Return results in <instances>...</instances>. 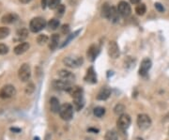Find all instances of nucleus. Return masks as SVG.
I'll use <instances>...</instances> for the list:
<instances>
[{"instance_id":"30","label":"nucleus","mask_w":169,"mask_h":140,"mask_svg":"<svg viewBox=\"0 0 169 140\" xmlns=\"http://www.w3.org/2000/svg\"><path fill=\"white\" fill-rule=\"evenodd\" d=\"M10 30L9 27H0V40H3L5 38H7L10 35Z\"/></svg>"},{"instance_id":"10","label":"nucleus","mask_w":169,"mask_h":140,"mask_svg":"<svg viewBox=\"0 0 169 140\" xmlns=\"http://www.w3.org/2000/svg\"><path fill=\"white\" fill-rule=\"evenodd\" d=\"M118 10H119V13L122 17H128L132 13L131 5L126 1H120L118 4Z\"/></svg>"},{"instance_id":"9","label":"nucleus","mask_w":169,"mask_h":140,"mask_svg":"<svg viewBox=\"0 0 169 140\" xmlns=\"http://www.w3.org/2000/svg\"><path fill=\"white\" fill-rule=\"evenodd\" d=\"M52 86L55 88L56 90H63V91H69L70 90L71 83L69 81H65L62 79L59 80H54L52 83Z\"/></svg>"},{"instance_id":"24","label":"nucleus","mask_w":169,"mask_h":140,"mask_svg":"<svg viewBox=\"0 0 169 140\" xmlns=\"http://www.w3.org/2000/svg\"><path fill=\"white\" fill-rule=\"evenodd\" d=\"M135 12L136 14L139 16H143L146 12H147V7L144 3H139L137 6L135 7Z\"/></svg>"},{"instance_id":"3","label":"nucleus","mask_w":169,"mask_h":140,"mask_svg":"<svg viewBox=\"0 0 169 140\" xmlns=\"http://www.w3.org/2000/svg\"><path fill=\"white\" fill-rule=\"evenodd\" d=\"M47 25L46 21L42 17H35L33 18L29 23V29L33 33L40 32Z\"/></svg>"},{"instance_id":"27","label":"nucleus","mask_w":169,"mask_h":140,"mask_svg":"<svg viewBox=\"0 0 169 140\" xmlns=\"http://www.w3.org/2000/svg\"><path fill=\"white\" fill-rule=\"evenodd\" d=\"M93 114L97 118H102V116H105V108L101 107V106L96 107L93 110Z\"/></svg>"},{"instance_id":"42","label":"nucleus","mask_w":169,"mask_h":140,"mask_svg":"<svg viewBox=\"0 0 169 140\" xmlns=\"http://www.w3.org/2000/svg\"><path fill=\"white\" fill-rule=\"evenodd\" d=\"M31 1V0H20V2L23 3V4H27Z\"/></svg>"},{"instance_id":"5","label":"nucleus","mask_w":169,"mask_h":140,"mask_svg":"<svg viewBox=\"0 0 169 140\" xmlns=\"http://www.w3.org/2000/svg\"><path fill=\"white\" fill-rule=\"evenodd\" d=\"M136 122H137L138 128L142 131H145V130L148 129L152 123L151 119L149 118V116L146 115V114H140V115H138Z\"/></svg>"},{"instance_id":"25","label":"nucleus","mask_w":169,"mask_h":140,"mask_svg":"<svg viewBox=\"0 0 169 140\" xmlns=\"http://www.w3.org/2000/svg\"><path fill=\"white\" fill-rule=\"evenodd\" d=\"M119 15H120V14L119 13L118 9H116L115 7H112V8H111V13H110L109 20H111V21L114 22V23L118 22L119 19Z\"/></svg>"},{"instance_id":"15","label":"nucleus","mask_w":169,"mask_h":140,"mask_svg":"<svg viewBox=\"0 0 169 140\" xmlns=\"http://www.w3.org/2000/svg\"><path fill=\"white\" fill-rule=\"evenodd\" d=\"M57 74L60 77V79L65 80V81H69L70 83L74 79V75L73 74V73H70V71H67V70H65V69H62L60 71H58Z\"/></svg>"},{"instance_id":"43","label":"nucleus","mask_w":169,"mask_h":140,"mask_svg":"<svg viewBox=\"0 0 169 140\" xmlns=\"http://www.w3.org/2000/svg\"><path fill=\"white\" fill-rule=\"evenodd\" d=\"M11 131H15V132H20V129H15V128H11Z\"/></svg>"},{"instance_id":"41","label":"nucleus","mask_w":169,"mask_h":140,"mask_svg":"<svg viewBox=\"0 0 169 140\" xmlns=\"http://www.w3.org/2000/svg\"><path fill=\"white\" fill-rule=\"evenodd\" d=\"M88 132H94V133H99V130L98 129H92V128H90V129H88Z\"/></svg>"},{"instance_id":"21","label":"nucleus","mask_w":169,"mask_h":140,"mask_svg":"<svg viewBox=\"0 0 169 140\" xmlns=\"http://www.w3.org/2000/svg\"><path fill=\"white\" fill-rule=\"evenodd\" d=\"M111 6H110L108 3H103L102 8H101V14L103 18L108 19L110 18V13H111Z\"/></svg>"},{"instance_id":"29","label":"nucleus","mask_w":169,"mask_h":140,"mask_svg":"<svg viewBox=\"0 0 169 140\" xmlns=\"http://www.w3.org/2000/svg\"><path fill=\"white\" fill-rule=\"evenodd\" d=\"M119 136H118V133H116L115 131H108L105 133V140H118Z\"/></svg>"},{"instance_id":"28","label":"nucleus","mask_w":169,"mask_h":140,"mask_svg":"<svg viewBox=\"0 0 169 140\" xmlns=\"http://www.w3.org/2000/svg\"><path fill=\"white\" fill-rule=\"evenodd\" d=\"M49 41V38L47 35L45 34H41L39 35L37 38V42L40 44V45H43V44H46Z\"/></svg>"},{"instance_id":"22","label":"nucleus","mask_w":169,"mask_h":140,"mask_svg":"<svg viewBox=\"0 0 169 140\" xmlns=\"http://www.w3.org/2000/svg\"><path fill=\"white\" fill-rule=\"evenodd\" d=\"M28 36V30L27 28H21V29H18L17 32H16V41H22L27 39Z\"/></svg>"},{"instance_id":"8","label":"nucleus","mask_w":169,"mask_h":140,"mask_svg":"<svg viewBox=\"0 0 169 140\" xmlns=\"http://www.w3.org/2000/svg\"><path fill=\"white\" fill-rule=\"evenodd\" d=\"M132 122V119L131 117L127 114H122L121 116H119V119H118V122H116V125H118V128L122 131V132H125L128 130V128L131 125Z\"/></svg>"},{"instance_id":"39","label":"nucleus","mask_w":169,"mask_h":140,"mask_svg":"<svg viewBox=\"0 0 169 140\" xmlns=\"http://www.w3.org/2000/svg\"><path fill=\"white\" fill-rule=\"evenodd\" d=\"M162 121L164 122H167V121H169V112L166 114V115L164 117V119H162Z\"/></svg>"},{"instance_id":"32","label":"nucleus","mask_w":169,"mask_h":140,"mask_svg":"<svg viewBox=\"0 0 169 140\" xmlns=\"http://www.w3.org/2000/svg\"><path fill=\"white\" fill-rule=\"evenodd\" d=\"M65 10H66V8H65V6L63 4H60L58 7L56 9V16L58 17V18H60L64 15L65 13Z\"/></svg>"},{"instance_id":"37","label":"nucleus","mask_w":169,"mask_h":140,"mask_svg":"<svg viewBox=\"0 0 169 140\" xmlns=\"http://www.w3.org/2000/svg\"><path fill=\"white\" fill-rule=\"evenodd\" d=\"M61 32L65 35L70 33V25L69 24H63L61 27Z\"/></svg>"},{"instance_id":"31","label":"nucleus","mask_w":169,"mask_h":140,"mask_svg":"<svg viewBox=\"0 0 169 140\" xmlns=\"http://www.w3.org/2000/svg\"><path fill=\"white\" fill-rule=\"evenodd\" d=\"M124 110H125V106L123 105L122 104H118L114 108V113L116 114V115H118V116L119 115L121 116L123 114V112H124Z\"/></svg>"},{"instance_id":"35","label":"nucleus","mask_w":169,"mask_h":140,"mask_svg":"<svg viewBox=\"0 0 169 140\" xmlns=\"http://www.w3.org/2000/svg\"><path fill=\"white\" fill-rule=\"evenodd\" d=\"M9 52V47L4 43H0V56L6 55Z\"/></svg>"},{"instance_id":"16","label":"nucleus","mask_w":169,"mask_h":140,"mask_svg":"<svg viewBox=\"0 0 169 140\" xmlns=\"http://www.w3.org/2000/svg\"><path fill=\"white\" fill-rule=\"evenodd\" d=\"M30 47V44L28 42H21V43H19L17 46H15L14 48V54L15 55H18V56H20V55H23L24 53H25L29 49Z\"/></svg>"},{"instance_id":"2","label":"nucleus","mask_w":169,"mask_h":140,"mask_svg":"<svg viewBox=\"0 0 169 140\" xmlns=\"http://www.w3.org/2000/svg\"><path fill=\"white\" fill-rule=\"evenodd\" d=\"M63 63H64V65H66L69 68L75 69V68H78L81 65H83L84 59L79 56H65L64 58Z\"/></svg>"},{"instance_id":"33","label":"nucleus","mask_w":169,"mask_h":140,"mask_svg":"<svg viewBox=\"0 0 169 140\" xmlns=\"http://www.w3.org/2000/svg\"><path fill=\"white\" fill-rule=\"evenodd\" d=\"M35 85L33 84V83H28L27 86L25 87V90H24V92L27 95H31L33 94L34 91H35Z\"/></svg>"},{"instance_id":"17","label":"nucleus","mask_w":169,"mask_h":140,"mask_svg":"<svg viewBox=\"0 0 169 140\" xmlns=\"http://www.w3.org/2000/svg\"><path fill=\"white\" fill-rule=\"evenodd\" d=\"M50 110L55 113V114H58L59 113V110H60V104H59V101H58L57 98L56 97H52L50 99Z\"/></svg>"},{"instance_id":"6","label":"nucleus","mask_w":169,"mask_h":140,"mask_svg":"<svg viewBox=\"0 0 169 140\" xmlns=\"http://www.w3.org/2000/svg\"><path fill=\"white\" fill-rule=\"evenodd\" d=\"M30 76H31L30 66L27 63H24L18 70V77L22 82H27L29 80Z\"/></svg>"},{"instance_id":"14","label":"nucleus","mask_w":169,"mask_h":140,"mask_svg":"<svg viewBox=\"0 0 169 140\" xmlns=\"http://www.w3.org/2000/svg\"><path fill=\"white\" fill-rule=\"evenodd\" d=\"M84 81L87 83H90V84H95V83H97V75H96V73L94 71L93 67L88 68V70L87 71V73H86V76H84Z\"/></svg>"},{"instance_id":"4","label":"nucleus","mask_w":169,"mask_h":140,"mask_svg":"<svg viewBox=\"0 0 169 140\" xmlns=\"http://www.w3.org/2000/svg\"><path fill=\"white\" fill-rule=\"evenodd\" d=\"M59 116L63 120L69 121L73 117V106L70 104H64L61 105L59 110Z\"/></svg>"},{"instance_id":"36","label":"nucleus","mask_w":169,"mask_h":140,"mask_svg":"<svg viewBox=\"0 0 169 140\" xmlns=\"http://www.w3.org/2000/svg\"><path fill=\"white\" fill-rule=\"evenodd\" d=\"M154 7H155V9L157 10L159 12H165V7H164V5H162V4L159 3V2H156V3L154 4Z\"/></svg>"},{"instance_id":"44","label":"nucleus","mask_w":169,"mask_h":140,"mask_svg":"<svg viewBox=\"0 0 169 140\" xmlns=\"http://www.w3.org/2000/svg\"><path fill=\"white\" fill-rule=\"evenodd\" d=\"M34 140H39V137H35V138H34Z\"/></svg>"},{"instance_id":"34","label":"nucleus","mask_w":169,"mask_h":140,"mask_svg":"<svg viewBox=\"0 0 169 140\" xmlns=\"http://www.w3.org/2000/svg\"><path fill=\"white\" fill-rule=\"evenodd\" d=\"M60 2H61V0H49L48 7L51 10H56L58 6L60 5Z\"/></svg>"},{"instance_id":"19","label":"nucleus","mask_w":169,"mask_h":140,"mask_svg":"<svg viewBox=\"0 0 169 140\" xmlns=\"http://www.w3.org/2000/svg\"><path fill=\"white\" fill-rule=\"evenodd\" d=\"M16 20H18V15L15 13H7L2 16L1 18V22L3 24H12L14 23Z\"/></svg>"},{"instance_id":"7","label":"nucleus","mask_w":169,"mask_h":140,"mask_svg":"<svg viewBox=\"0 0 169 140\" xmlns=\"http://www.w3.org/2000/svg\"><path fill=\"white\" fill-rule=\"evenodd\" d=\"M16 95V88L12 85H5L0 90V98L10 99Z\"/></svg>"},{"instance_id":"13","label":"nucleus","mask_w":169,"mask_h":140,"mask_svg":"<svg viewBox=\"0 0 169 140\" xmlns=\"http://www.w3.org/2000/svg\"><path fill=\"white\" fill-rule=\"evenodd\" d=\"M99 53H100V48L98 47V45L92 44V45H90L87 49V59L90 61H94L97 56H98Z\"/></svg>"},{"instance_id":"11","label":"nucleus","mask_w":169,"mask_h":140,"mask_svg":"<svg viewBox=\"0 0 169 140\" xmlns=\"http://www.w3.org/2000/svg\"><path fill=\"white\" fill-rule=\"evenodd\" d=\"M108 55L110 56V58L112 59H118L119 55H120V50L119 47L118 45L115 41H109L108 44Z\"/></svg>"},{"instance_id":"23","label":"nucleus","mask_w":169,"mask_h":140,"mask_svg":"<svg viewBox=\"0 0 169 140\" xmlns=\"http://www.w3.org/2000/svg\"><path fill=\"white\" fill-rule=\"evenodd\" d=\"M60 25V22L58 19L56 18H53L47 23V27H49L50 30H56Z\"/></svg>"},{"instance_id":"18","label":"nucleus","mask_w":169,"mask_h":140,"mask_svg":"<svg viewBox=\"0 0 169 140\" xmlns=\"http://www.w3.org/2000/svg\"><path fill=\"white\" fill-rule=\"evenodd\" d=\"M110 95H111V90L109 87H103L98 93V95H97V100L105 101L110 97Z\"/></svg>"},{"instance_id":"12","label":"nucleus","mask_w":169,"mask_h":140,"mask_svg":"<svg viewBox=\"0 0 169 140\" xmlns=\"http://www.w3.org/2000/svg\"><path fill=\"white\" fill-rule=\"evenodd\" d=\"M151 65H152V62L149 59H143L142 62H141L140 68H139V74L141 76H145L148 73V72L149 71V70H150Z\"/></svg>"},{"instance_id":"1","label":"nucleus","mask_w":169,"mask_h":140,"mask_svg":"<svg viewBox=\"0 0 169 140\" xmlns=\"http://www.w3.org/2000/svg\"><path fill=\"white\" fill-rule=\"evenodd\" d=\"M70 95L73 99V104L77 110H80L84 105V90L83 88L78 86H73L70 90L68 91Z\"/></svg>"},{"instance_id":"20","label":"nucleus","mask_w":169,"mask_h":140,"mask_svg":"<svg viewBox=\"0 0 169 140\" xmlns=\"http://www.w3.org/2000/svg\"><path fill=\"white\" fill-rule=\"evenodd\" d=\"M58 45H59V36H58V34H53L50 38L49 48L50 50L54 51L58 47Z\"/></svg>"},{"instance_id":"26","label":"nucleus","mask_w":169,"mask_h":140,"mask_svg":"<svg viewBox=\"0 0 169 140\" xmlns=\"http://www.w3.org/2000/svg\"><path fill=\"white\" fill-rule=\"evenodd\" d=\"M80 29L79 30H77V31H75V32L74 33H73V34H70V35H68V38H67V39L66 40H65L64 41V42L61 44V45H60V48H63V47H65V46H66V45H68V44L70 43V41H71V40H73V39H74V38L78 35V34H79V32H80Z\"/></svg>"},{"instance_id":"38","label":"nucleus","mask_w":169,"mask_h":140,"mask_svg":"<svg viewBox=\"0 0 169 140\" xmlns=\"http://www.w3.org/2000/svg\"><path fill=\"white\" fill-rule=\"evenodd\" d=\"M48 2H49V0H42V8L43 10L48 6Z\"/></svg>"},{"instance_id":"40","label":"nucleus","mask_w":169,"mask_h":140,"mask_svg":"<svg viewBox=\"0 0 169 140\" xmlns=\"http://www.w3.org/2000/svg\"><path fill=\"white\" fill-rule=\"evenodd\" d=\"M130 1H131V3L132 4H139L140 3V1H141V0H130Z\"/></svg>"}]
</instances>
